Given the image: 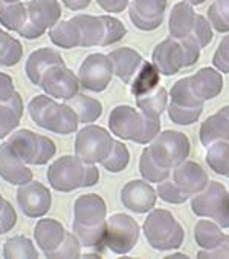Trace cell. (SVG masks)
Instances as JSON below:
<instances>
[{"mask_svg": "<svg viewBox=\"0 0 229 259\" xmlns=\"http://www.w3.org/2000/svg\"><path fill=\"white\" fill-rule=\"evenodd\" d=\"M169 180L175 183V186L190 199L199 192H202L206 184L209 183L206 172L203 167L191 160H185L181 164L171 169Z\"/></svg>", "mask_w": 229, "mask_h": 259, "instance_id": "e0dca14e", "label": "cell"}, {"mask_svg": "<svg viewBox=\"0 0 229 259\" xmlns=\"http://www.w3.org/2000/svg\"><path fill=\"white\" fill-rule=\"evenodd\" d=\"M108 129L120 140L150 144L160 132V118L148 117L141 109L129 105H120L113 108L108 115Z\"/></svg>", "mask_w": 229, "mask_h": 259, "instance_id": "7a4b0ae2", "label": "cell"}, {"mask_svg": "<svg viewBox=\"0 0 229 259\" xmlns=\"http://www.w3.org/2000/svg\"><path fill=\"white\" fill-rule=\"evenodd\" d=\"M159 84V71L157 68L151 63L144 60L142 66L139 68V71L136 72V75L133 77L130 86V92L135 97H141L145 95L151 91H154Z\"/></svg>", "mask_w": 229, "mask_h": 259, "instance_id": "d6a6232c", "label": "cell"}, {"mask_svg": "<svg viewBox=\"0 0 229 259\" xmlns=\"http://www.w3.org/2000/svg\"><path fill=\"white\" fill-rule=\"evenodd\" d=\"M148 245L157 251L178 250L185 239V232L175 215L165 209H153L148 212L142 226Z\"/></svg>", "mask_w": 229, "mask_h": 259, "instance_id": "8992f818", "label": "cell"}, {"mask_svg": "<svg viewBox=\"0 0 229 259\" xmlns=\"http://www.w3.org/2000/svg\"><path fill=\"white\" fill-rule=\"evenodd\" d=\"M166 0H133L129 7V17L139 31H154L165 19Z\"/></svg>", "mask_w": 229, "mask_h": 259, "instance_id": "2e32d148", "label": "cell"}, {"mask_svg": "<svg viewBox=\"0 0 229 259\" xmlns=\"http://www.w3.org/2000/svg\"><path fill=\"white\" fill-rule=\"evenodd\" d=\"M200 46L190 38L166 37L157 43L151 53V63L159 74L171 77L179 71L197 63L200 57Z\"/></svg>", "mask_w": 229, "mask_h": 259, "instance_id": "5b68a950", "label": "cell"}, {"mask_svg": "<svg viewBox=\"0 0 229 259\" xmlns=\"http://www.w3.org/2000/svg\"><path fill=\"white\" fill-rule=\"evenodd\" d=\"M191 210L200 218L215 221L221 229H229V192L221 183L209 181L191 198Z\"/></svg>", "mask_w": 229, "mask_h": 259, "instance_id": "ba28073f", "label": "cell"}, {"mask_svg": "<svg viewBox=\"0 0 229 259\" xmlns=\"http://www.w3.org/2000/svg\"><path fill=\"white\" fill-rule=\"evenodd\" d=\"M72 20L80 28L81 34V48L101 46L104 40V22L101 16L90 14H78L74 16Z\"/></svg>", "mask_w": 229, "mask_h": 259, "instance_id": "484cf974", "label": "cell"}, {"mask_svg": "<svg viewBox=\"0 0 229 259\" xmlns=\"http://www.w3.org/2000/svg\"><path fill=\"white\" fill-rule=\"evenodd\" d=\"M129 163H130V152L127 146L120 140H115L110 155L101 163V166L110 174H118L123 172L129 166Z\"/></svg>", "mask_w": 229, "mask_h": 259, "instance_id": "f35d334b", "label": "cell"}, {"mask_svg": "<svg viewBox=\"0 0 229 259\" xmlns=\"http://www.w3.org/2000/svg\"><path fill=\"white\" fill-rule=\"evenodd\" d=\"M26 10L28 20L43 34L62 19V5L59 0H29Z\"/></svg>", "mask_w": 229, "mask_h": 259, "instance_id": "603a6c76", "label": "cell"}, {"mask_svg": "<svg viewBox=\"0 0 229 259\" xmlns=\"http://www.w3.org/2000/svg\"><path fill=\"white\" fill-rule=\"evenodd\" d=\"M17 223V213L10 201H5L2 210H0V236L11 232Z\"/></svg>", "mask_w": 229, "mask_h": 259, "instance_id": "bcb514c9", "label": "cell"}, {"mask_svg": "<svg viewBox=\"0 0 229 259\" xmlns=\"http://www.w3.org/2000/svg\"><path fill=\"white\" fill-rule=\"evenodd\" d=\"M8 143L28 166H43L53 158L56 152L55 143L50 138L35 134L29 129H20L14 132Z\"/></svg>", "mask_w": 229, "mask_h": 259, "instance_id": "30bf717a", "label": "cell"}, {"mask_svg": "<svg viewBox=\"0 0 229 259\" xmlns=\"http://www.w3.org/2000/svg\"><path fill=\"white\" fill-rule=\"evenodd\" d=\"M28 20L26 4L20 2H5L0 0V25L10 31L19 32Z\"/></svg>", "mask_w": 229, "mask_h": 259, "instance_id": "4dcf8cb0", "label": "cell"}, {"mask_svg": "<svg viewBox=\"0 0 229 259\" xmlns=\"http://www.w3.org/2000/svg\"><path fill=\"white\" fill-rule=\"evenodd\" d=\"M208 20L217 32H229V0H214L208 8Z\"/></svg>", "mask_w": 229, "mask_h": 259, "instance_id": "60d3db41", "label": "cell"}, {"mask_svg": "<svg viewBox=\"0 0 229 259\" xmlns=\"http://www.w3.org/2000/svg\"><path fill=\"white\" fill-rule=\"evenodd\" d=\"M156 192H157V196L163 202H168V204H184L188 201V198L175 186V183L169 180V177L157 184Z\"/></svg>", "mask_w": 229, "mask_h": 259, "instance_id": "7bdbcfd3", "label": "cell"}, {"mask_svg": "<svg viewBox=\"0 0 229 259\" xmlns=\"http://www.w3.org/2000/svg\"><path fill=\"white\" fill-rule=\"evenodd\" d=\"M206 164L217 175L229 178V143L217 141L208 146Z\"/></svg>", "mask_w": 229, "mask_h": 259, "instance_id": "836d02e7", "label": "cell"}, {"mask_svg": "<svg viewBox=\"0 0 229 259\" xmlns=\"http://www.w3.org/2000/svg\"><path fill=\"white\" fill-rule=\"evenodd\" d=\"M185 2H188V4H191L193 7H196V5H202L205 0H185Z\"/></svg>", "mask_w": 229, "mask_h": 259, "instance_id": "f5cc1de1", "label": "cell"}, {"mask_svg": "<svg viewBox=\"0 0 229 259\" xmlns=\"http://www.w3.org/2000/svg\"><path fill=\"white\" fill-rule=\"evenodd\" d=\"M43 92L52 98L59 100H69L80 92V80L69 68L65 65L50 66L41 77L40 86Z\"/></svg>", "mask_w": 229, "mask_h": 259, "instance_id": "5bb4252c", "label": "cell"}, {"mask_svg": "<svg viewBox=\"0 0 229 259\" xmlns=\"http://www.w3.org/2000/svg\"><path fill=\"white\" fill-rule=\"evenodd\" d=\"M212 65L217 71L223 74H229V34L220 40L215 53L212 56Z\"/></svg>", "mask_w": 229, "mask_h": 259, "instance_id": "f6af8a7d", "label": "cell"}, {"mask_svg": "<svg viewBox=\"0 0 229 259\" xmlns=\"http://www.w3.org/2000/svg\"><path fill=\"white\" fill-rule=\"evenodd\" d=\"M99 181V170L77 155H65L47 169V183L56 192L69 193L77 189L92 187Z\"/></svg>", "mask_w": 229, "mask_h": 259, "instance_id": "3957f363", "label": "cell"}, {"mask_svg": "<svg viewBox=\"0 0 229 259\" xmlns=\"http://www.w3.org/2000/svg\"><path fill=\"white\" fill-rule=\"evenodd\" d=\"M16 94L13 77L0 71V101H8Z\"/></svg>", "mask_w": 229, "mask_h": 259, "instance_id": "c3c4849f", "label": "cell"}, {"mask_svg": "<svg viewBox=\"0 0 229 259\" xmlns=\"http://www.w3.org/2000/svg\"><path fill=\"white\" fill-rule=\"evenodd\" d=\"M168 97H169L171 103H175V105H179V106H187V108L203 106V101L199 100L191 89L190 77H184V78L178 80L173 86H171Z\"/></svg>", "mask_w": 229, "mask_h": 259, "instance_id": "d590c367", "label": "cell"}, {"mask_svg": "<svg viewBox=\"0 0 229 259\" xmlns=\"http://www.w3.org/2000/svg\"><path fill=\"white\" fill-rule=\"evenodd\" d=\"M66 103L77 114L78 121L84 123V124L95 123L102 114V105L96 98H92V97L80 94V92L77 95H74L72 98L66 100Z\"/></svg>", "mask_w": 229, "mask_h": 259, "instance_id": "f1b7e54d", "label": "cell"}, {"mask_svg": "<svg viewBox=\"0 0 229 259\" xmlns=\"http://www.w3.org/2000/svg\"><path fill=\"white\" fill-rule=\"evenodd\" d=\"M5 201H7V199H5V198H4L2 195H0V210H2V207H4V204H5Z\"/></svg>", "mask_w": 229, "mask_h": 259, "instance_id": "db71d44e", "label": "cell"}, {"mask_svg": "<svg viewBox=\"0 0 229 259\" xmlns=\"http://www.w3.org/2000/svg\"><path fill=\"white\" fill-rule=\"evenodd\" d=\"M139 224L126 213H113L107 220L105 248L115 254L130 253L139 241Z\"/></svg>", "mask_w": 229, "mask_h": 259, "instance_id": "7c38bea8", "label": "cell"}, {"mask_svg": "<svg viewBox=\"0 0 229 259\" xmlns=\"http://www.w3.org/2000/svg\"><path fill=\"white\" fill-rule=\"evenodd\" d=\"M108 59L113 68V75H117L126 84L132 83L133 77L144 63L142 56L136 49L129 46L113 49L111 53H108Z\"/></svg>", "mask_w": 229, "mask_h": 259, "instance_id": "44dd1931", "label": "cell"}, {"mask_svg": "<svg viewBox=\"0 0 229 259\" xmlns=\"http://www.w3.org/2000/svg\"><path fill=\"white\" fill-rule=\"evenodd\" d=\"M47 35H49V40L59 48H63V49L81 48L80 28L72 19L56 22L52 28H49Z\"/></svg>", "mask_w": 229, "mask_h": 259, "instance_id": "83f0119b", "label": "cell"}, {"mask_svg": "<svg viewBox=\"0 0 229 259\" xmlns=\"http://www.w3.org/2000/svg\"><path fill=\"white\" fill-rule=\"evenodd\" d=\"M153 160L163 169H173L188 160L191 144L185 134L178 131H163L147 147Z\"/></svg>", "mask_w": 229, "mask_h": 259, "instance_id": "9c48e42d", "label": "cell"}, {"mask_svg": "<svg viewBox=\"0 0 229 259\" xmlns=\"http://www.w3.org/2000/svg\"><path fill=\"white\" fill-rule=\"evenodd\" d=\"M190 84L193 92L203 103L212 100L223 91V77L220 71L214 68H202L194 75L190 77Z\"/></svg>", "mask_w": 229, "mask_h": 259, "instance_id": "d4e9b609", "label": "cell"}, {"mask_svg": "<svg viewBox=\"0 0 229 259\" xmlns=\"http://www.w3.org/2000/svg\"><path fill=\"white\" fill-rule=\"evenodd\" d=\"M200 143L208 147L217 141L229 140V105L223 106L215 114L209 115L200 126L199 131Z\"/></svg>", "mask_w": 229, "mask_h": 259, "instance_id": "cb8c5ba5", "label": "cell"}, {"mask_svg": "<svg viewBox=\"0 0 229 259\" xmlns=\"http://www.w3.org/2000/svg\"><path fill=\"white\" fill-rule=\"evenodd\" d=\"M23 56V46L20 40L11 37L7 31L0 28V66H16Z\"/></svg>", "mask_w": 229, "mask_h": 259, "instance_id": "e575fe53", "label": "cell"}, {"mask_svg": "<svg viewBox=\"0 0 229 259\" xmlns=\"http://www.w3.org/2000/svg\"><path fill=\"white\" fill-rule=\"evenodd\" d=\"M63 56L56 49L52 48H38L28 57L25 65V72L28 80L34 86H40L43 74L55 65H65Z\"/></svg>", "mask_w": 229, "mask_h": 259, "instance_id": "7402d4cb", "label": "cell"}, {"mask_svg": "<svg viewBox=\"0 0 229 259\" xmlns=\"http://www.w3.org/2000/svg\"><path fill=\"white\" fill-rule=\"evenodd\" d=\"M23 117V100L22 95L16 94L8 101H0V140L8 137L19 124Z\"/></svg>", "mask_w": 229, "mask_h": 259, "instance_id": "4316f807", "label": "cell"}, {"mask_svg": "<svg viewBox=\"0 0 229 259\" xmlns=\"http://www.w3.org/2000/svg\"><path fill=\"white\" fill-rule=\"evenodd\" d=\"M96 4L105 13L118 14V13H123L129 7L130 0H96Z\"/></svg>", "mask_w": 229, "mask_h": 259, "instance_id": "681fc988", "label": "cell"}, {"mask_svg": "<svg viewBox=\"0 0 229 259\" xmlns=\"http://www.w3.org/2000/svg\"><path fill=\"white\" fill-rule=\"evenodd\" d=\"M16 199L22 213L28 218L44 217L52 205L50 190L40 181H29L23 186H19Z\"/></svg>", "mask_w": 229, "mask_h": 259, "instance_id": "9a60e30c", "label": "cell"}, {"mask_svg": "<svg viewBox=\"0 0 229 259\" xmlns=\"http://www.w3.org/2000/svg\"><path fill=\"white\" fill-rule=\"evenodd\" d=\"M197 257H229V235H224L221 244L212 250H199Z\"/></svg>", "mask_w": 229, "mask_h": 259, "instance_id": "7dc6e473", "label": "cell"}, {"mask_svg": "<svg viewBox=\"0 0 229 259\" xmlns=\"http://www.w3.org/2000/svg\"><path fill=\"white\" fill-rule=\"evenodd\" d=\"M31 120L41 129L59 135H69L78 131V117L68 103H59L49 95H35L28 103Z\"/></svg>", "mask_w": 229, "mask_h": 259, "instance_id": "277c9868", "label": "cell"}, {"mask_svg": "<svg viewBox=\"0 0 229 259\" xmlns=\"http://www.w3.org/2000/svg\"><path fill=\"white\" fill-rule=\"evenodd\" d=\"M5 2H20V0H5Z\"/></svg>", "mask_w": 229, "mask_h": 259, "instance_id": "11a10c76", "label": "cell"}, {"mask_svg": "<svg viewBox=\"0 0 229 259\" xmlns=\"http://www.w3.org/2000/svg\"><path fill=\"white\" fill-rule=\"evenodd\" d=\"M0 178L14 186H23L34 178L32 170L8 141L0 144Z\"/></svg>", "mask_w": 229, "mask_h": 259, "instance_id": "d6986e66", "label": "cell"}, {"mask_svg": "<svg viewBox=\"0 0 229 259\" xmlns=\"http://www.w3.org/2000/svg\"><path fill=\"white\" fill-rule=\"evenodd\" d=\"M113 77V68L108 56L96 53L84 59L78 71L80 86L90 92H102L107 89Z\"/></svg>", "mask_w": 229, "mask_h": 259, "instance_id": "4fadbf2b", "label": "cell"}, {"mask_svg": "<svg viewBox=\"0 0 229 259\" xmlns=\"http://www.w3.org/2000/svg\"><path fill=\"white\" fill-rule=\"evenodd\" d=\"M60 2L71 11H81L92 4V0H60Z\"/></svg>", "mask_w": 229, "mask_h": 259, "instance_id": "f907efd6", "label": "cell"}, {"mask_svg": "<svg viewBox=\"0 0 229 259\" xmlns=\"http://www.w3.org/2000/svg\"><path fill=\"white\" fill-rule=\"evenodd\" d=\"M121 202L126 209L132 210L133 213L144 215L154 209L157 192L153 189V186L142 180H133L129 181L123 190H121Z\"/></svg>", "mask_w": 229, "mask_h": 259, "instance_id": "ac0fdd59", "label": "cell"}, {"mask_svg": "<svg viewBox=\"0 0 229 259\" xmlns=\"http://www.w3.org/2000/svg\"><path fill=\"white\" fill-rule=\"evenodd\" d=\"M81 247L83 245H81L78 236L74 232L72 233L68 232L65 241L50 254V257H80L81 256Z\"/></svg>", "mask_w": 229, "mask_h": 259, "instance_id": "ee69618b", "label": "cell"}, {"mask_svg": "<svg viewBox=\"0 0 229 259\" xmlns=\"http://www.w3.org/2000/svg\"><path fill=\"white\" fill-rule=\"evenodd\" d=\"M168 92L165 88L157 86L154 91L136 97V106L141 109L145 115L153 118H160V115L166 111L168 106Z\"/></svg>", "mask_w": 229, "mask_h": 259, "instance_id": "1f68e13d", "label": "cell"}, {"mask_svg": "<svg viewBox=\"0 0 229 259\" xmlns=\"http://www.w3.org/2000/svg\"><path fill=\"white\" fill-rule=\"evenodd\" d=\"M166 112H168V118L173 121L175 124L179 126H190L199 121L202 112H203V106H197V108H187V106H179L175 105V103H168L166 106Z\"/></svg>", "mask_w": 229, "mask_h": 259, "instance_id": "ab89813d", "label": "cell"}, {"mask_svg": "<svg viewBox=\"0 0 229 259\" xmlns=\"http://www.w3.org/2000/svg\"><path fill=\"white\" fill-rule=\"evenodd\" d=\"M224 239L223 229L212 220L203 218L194 227V241L202 250H212Z\"/></svg>", "mask_w": 229, "mask_h": 259, "instance_id": "f546056e", "label": "cell"}, {"mask_svg": "<svg viewBox=\"0 0 229 259\" xmlns=\"http://www.w3.org/2000/svg\"><path fill=\"white\" fill-rule=\"evenodd\" d=\"M4 256L5 257H29L35 259L38 257V251L32 242L25 235H16L8 238L4 242Z\"/></svg>", "mask_w": 229, "mask_h": 259, "instance_id": "8d00e7d4", "label": "cell"}, {"mask_svg": "<svg viewBox=\"0 0 229 259\" xmlns=\"http://www.w3.org/2000/svg\"><path fill=\"white\" fill-rule=\"evenodd\" d=\"M107 230V205L96 193H86L74 202V223L72 232L78 236L86 248H105Z\"/></svg>", "mask_w": 229, "mask_h": 259, "instance_id": "6da1fadb", "label": "cell"}, {"mask_svg": "<svg viewBox=\"0 0 229 259\" xmlns=\"http://www.w3.org/2000/svg\"><path fill=\"white\" fill-rule=\"evenodd\" d=\"M139 174L145 181H148L151 184H159V183H162L163 180H166L169 177L171 169L160 167L153 160V157L148 153V150L145 147L142 150V153H141V158H139Z\"/></svg>", "mask_w": 229, "mask_h": 259, "instance_id": "74e56055", "label": "cell"}, {"mask_svg": "<svg viewBox=\"0 0 229 259\" xmlns=\"http://www.w3.org/2000/svg\"><path fill=\"white\" fill-rule=\"evenodd\" d=\"M101 17L104 22V40H102L101 48L115 45L126 37L127 28L121 20H118L117 17H111V16H101Z\"/></svg>", "mask_w": 229, "mask_h": 259, "instance_id": "b9f144b4", "label": "cell"}, {"mask_svg": "<svg viewBox=\"0 0 229 259\" xmlns=\"http://www.w3.org/2000/svg\"><path fill=\"white\" fill-rule=\"evenodd\" d=\"M166 257H171V259H173V257H188V256L184 254V253H171V254H168Z\"/></svg>", "mask_w": 229, "mask_h": 259, "instance_id": "816d5d0a", "label": "cell"}, {"mask_svg": "<svg viewBox=\"0 0 229 259\" xmlns=\"http://www.w3.org/2000/svg\"><path fill=\"white\" fill-rule=\"evenodd\" d=\"M168 31L171 37L190 38L200 48L208 46L212 41V26L205 16L197 14L191 4L179 2L173 7L168 19Z\"/></svg>", "mask_w": 229, "mask_h": 259, "instance_id": "52a82bcc", "label": "cell"}, {"mask_svg": "<svg viewBox=\"0 0 229 259\" xmlns=\"http://www.w3.org/2000/svg\"><path fill=\"white\" fill-rule=\"evenodd\" d=\"M113 144L115 140L107 129L98 124H87L77 132L75 155L89 164H101L110 155Z\"/></svg>", "mask_w": 229, "mask_h": 259, "instance_id": "8fae6325", "label": "cell"}, {"mask_svg": "<svg viewBox=\"0 0 229 259\" xmlns=\"http://www.w3.org/2000/svg\"><path fill=\"white\" fill-rule=\"evenodd\" d=\"M68 230L63 227L60 221L53 218H43L37 221L34 229V239L38 248L44 253L46 257H50V254L62 245V242L66 238Z\"/></svg>", "mask_w": 229, "mask_h": 259, "instance_id": "ffe728a7", "label": "cell"}]
</instances>
